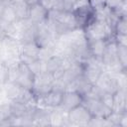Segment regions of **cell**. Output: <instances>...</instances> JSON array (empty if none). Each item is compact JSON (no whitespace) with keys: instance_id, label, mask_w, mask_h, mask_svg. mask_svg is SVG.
I'll return each mask as SVG.
<instances>
[{"instance_id":"5bb4252c","label":"cell","mask_w":127,"mask_h":127,"mask_svg":"<svg viewBox=\"0 0 127 127\" xmlns=\"http://www.w3.org/2000/svg\"><path fill=\"white\" fill-rule=\"evenodd\" d=\"M22 90L23 87H21L16 82H9V81L4 82V93L6 97H8L10 100H17L20 97Z\"/></svg>"},{"instance_id":"83f0119b","label":"cell","mask_w":127,"mask_h":127,"mask_svg":"<svg viewBox=\"0 0 127 127\" xmlns=\"http://www.w3.org/2000/svg\"><path fill=\"white\" fill-rule=\"evenodd\" d=\"M29 6H32V5H34V4H36V3H39V0H24Z\"/></svg>"},{"instance_id":"484cf974","label":"cell","mask_w":127,"mask_h":127,"mask_svg":"<svg viewBox=\"0 0 127 127\" xmlns=\"http://www.w3.org/2000/svg\"><path fill=\"white\" fill-rule=\"evenodd\" d=\"M89 3H90V6L93 8V10H95L103 7L105 4V0H89Z\"/></svg>"},{"instance_id":"44dd1931","label":"cell","mask_w":127,"mask_h":127,"mask_svg":"<svg viewBox=\"0 0 127 127\" xmlns=\"http://www.w3.org/2000/svg\"><path fill=\"white\" fill-rule=\"evenodd\" d=\"M117 59L121 66L126 69L127 67V47L117 45Z\"/></svg>"},{"instance_id":"3957f363","label":"cell","mask_w":127,"mask_h":127,"mask_svg":"<svg viewBox=\"0 0 127 127\" xmlns=\"http://www.w3.org/2000/svg\"><path fill=\"white\" fill-rule=\"evenodd\" d=\"M92 118L89 111L85 106L79 104L67 112V119L70 125L74 126H87Z\"/></svg>"},{"instance_id":"ac0fdd59","label":"cell","mask_w":127,"mask_h":127,"mask_svg":"<svg viewBox=\"0 0 127 127\" xmlns=\"http://www.w3.org/2000/svg\"><path fill=\"white\" fill-rule=\"evenodd\" d=\"M39 3L48 12L52 10H64V0H39Z\"/></svg>"},{"instance_id":"f1b7e54d","label":"cell","mask_w":127,"mask_h":127,"mask_svg":"<svg viewBox=\"0 0 127 127\" xmlns=\"http://www.w3.org/2000/svg\"><path fill=\"white\" fill-rule=\"evenodd\" d=\"M13 0H0V4L1 5H5V4H9V3H12Z\"/></svg>"},{"instance_id":"603a6c76","label":"cell","mask_w":127,"mask_h":127,"mask_svg":"<svg viewBox=\"0 0 127 127\" xmlns=\"http://www.w3.org/2000/svg\"><path fill=\"white\" fill-rule=\"evenodd\" d=\"M10 116H11L10 105L9 104H2V105H0V122L3 121L4 119H7Z\"/></svg>"},{"instance_id":"4316f807","label":"cell","mask_w":127,"mask_h":127,"mask_svg":"<svg viewBox=\"0 0 127 127\" xmlns=\"http://www.w3.org/2000/svg\"><path fill=\"white\" fill-rule=\"evenodd\" d=\"M76 0H64V11H69L71 12L72 11V7H73V4L75 3Z\"/></svg>"},{"instance_id":"ba28073f","label":"cell","mask_w":127,"mask_h":127,"mask_svg":"<svg viewBox=\"0 0 127 127\" xmlns=\"http://www.w3.org/2000/svg\"><path fill=\"white\" fill-rule=\"evenodd\" d=\"M39 51H40V47L36 44L35 41L23 44L21 46V51H20V57H19L20 61L26 64H30L34 61L38 60Z\"/></svg>"},{"instance_id":"6da1fadb","label":"cell","mask_w":127,"mask_h":127,"mask_svg":"<svg viewBox=\"0 0 127 127\" xmlns=\"http://www.w3.org/2000/svg\"><path fill=\"white\" fill-rule=\"evenodd\" d=\"M83 32L87 41L110 40L114 37V31L106 22L99 21L94 18L86 25Z\"/></svg>"},{"instance_id":"e0dca14e","label":"cell","mask_w":127,"mask_h":127,"mask_svg":"<svg viewBox=\"0 0 127 127\" xmlns=\"http://www.w3.org/2000/svg\"><path fill=\"white\" fill-rule=\"evenodd\" d=\"M62 63H63V57L62 56H58V55L53 56L51 59L46 61L47 71L54 73L55 71H57L58 69H60L62 67Z\"/></svg>"},{"instance_id":"8fae6325","label":"cell","mask_w":127,"mask_h":127,"mask_svg":"<svg viewBox=\"0 0 127 127\" xmlns=\"http://www.w3.org/2000/svg\"><path fill=\"white\" fill-rule=\"evenodd\" d=\"M108 40H94V41H87V47L90 57L100 60L103 56V53L106 48Z\"/></svg>"},{"instance_id":"52a82bcc","label":"cell","mask_w":127,"mask_h":127,"mask_svg":"<svg viewBox=\"0 0 127 127\" xmlns=\"http://www.w3.org/2000/svg\"><path fill=\"white\" fill-rule=\"evenodd\" d=\"M81 102H82V96L78 92H76V91H64L61 104L57 108L64 111V112H68L70 109L81 104Z\"/></svg>"},{"instance_id":"9a60e30c","label":"cell","mask_w":127,"mask_h":127,"mask_svg":"<svg viewBox=\"0 0 127 127\" xmlns=\"http://www.w3.org/2000/svg\"><path fill=\"white\" fill-rule=\"evenodd\" d=\"M12 5L15 9L16 15L18 20H24L27 19L29 16V8L30 6L24 1V0H19V1H13Z\"/></svg>"},{"instance_id":"277c9868","label":"cell","mask_w":127,"mask_h":127,"mask_svg":"<svg viewBox=\"0 0 127 127\" xmlns=\"http://www.w3.org/2000/svg\"><path fill=\"white\" fill-rule=\"evenodd\" d=\"M34 78H35V74L29 68L28 64L20 61L18 64V76L16 79V83H18L23 88L32 90L34 84Z\"/></svg>"},{"instance_id":"d6986e66","label":"cell","mask_w":127,"mask_h":127,"mask_svg":"<svg viewBox=\"0 0 127 127\" xmlns=\"http://www.w3.org/2000/svg\"><path fill=\"white\" fill-rule=\"evenodd\" d=\"M53 56H55V44L40 48L38 59L41 60V61L46 62L49 59H51Z\"/></svg>"},{"instance_id":"5b68a950","label":"cell","mask_w":127,"mask_h":127,"mask_svg":"<svg viewBox=\"0 0 127 127\" xmlns=\"http://www.w3.org/2000/svg\"><path fill=\"white\" fill-rule=\"evenodd\" d=\"M94 84H96L98 87H100L104 92H108L111 94H114L121 88L118 80L113 75H111L105 71H102L100 73V75L98 76V78Z\"/></svg>"},{"instance_id":"9c48e42d","label":"cell","mask_w":127,"mask_h":127,"mask_svg":"<svg viewBox=\"0 0 127 127\" xmlns=\"http://www.w3.org/2000/svg\"><path fill=\"white\" fill-rule=\"evenodd\" d=\"M126 88H120L113 94V106L112 111L116 113H124L127 109Z\"/></svg>"},{"instance_id":"7a4b0ae2","label":"cell","mask_w":127,"mask_h":127,"mask_svg":"<svg viewBox=\"0 0 127 127\" xmlns=\"http://www.w3.org/2000/svg\"><path fill=\"white\" fill-rule=\"evenodd\" d=\"M81 104L86 107L92 117H98L106 119L111 113L112 109L105 105L100 99L96 98H89V97H82Z\"/></svg>"},{"instance_id":"d4e9b609","label":"cell","mask_w":127,"mask_h":127,"mask_svg":"<svg viewBox=\"0 0 127 127\" xmlns=\"http://www.w3.org/2000/svg\"><path fill=\"white\" fill-rule=\"evenodd\" d=\"M114 41L117 45L121 46H126L127 47V35H122V34H114Z\"/></svg>"},{"instance_id":"2e32d148","label":"cell","mask_w":127,"mask_h":127,"mask_svg":"<svg viewBox=\"0 0 127 127\" xmlns=\"http://www.w3.org/2000/svg\"><path fill=\"white\" fill-rule=\"evenodd\" d=\"M30 104H33V103H30ZM30 104H27V103H24V102H21V101H18V100H11V103L9 104L11 115L14 116V117L24 116V114L26 113V111L28 109V106Z\"/></svg>"},{"instance_id":"cb8c5ba5","label":"cell","mask_w":127,"mask_h":127,"mask_svg":"<svg viewBox=\"0 0 127 127\" xmlns=\"http://www.w3.org/2000/svg\"><path fill=\"white\" fill-rule=\"evenodd\" d=\"M100 100L105 105H107L108 107H110L112 109V106H113V94L108 93V92H104V94L101 96Z\"/></svg>"},{"instance_id":"7c38bea8","label":"cell","mask_w":127,"mask_h":127,"mask_svg":"<svg viewBox=\"0 0 127 127\" xmlns=\"http://www.w3.org/2000/svg\"><path fill=\"white\" fill-rule=\"evenodd\" d=\"M51 111L48 108L45 107H38L36 108L34 115H33V125H40V126H46L50 125L51 126Z\"/></svg>"},{"instance_id":"30bf717a","label":"cell","mask_w":127,"mask_h":127,"mask_svg":"<svg viewBox=\"0 0 127 127\" xmlns=\"http://www.w3.org/2000/svg\"><path fill=\"white\" fill-rule=\"evenodd\" d=\"M48 11L40 4L36 3L29 8V16L28 18L34 23V24H39L48 18Z\"/></svg>"},{"instance_id":"8992f818","label":"cell","mask_w":127,"mask_h":127,"mask_svg":"<svg viewBox=\"0 0 127 127\" xmlns=\"http://www.w3.org/2000/svg\"><path fill=\"white\" fill-rule=\"evenodd\" d=\"M101 62L103 64L104 67H110V66L120 64L118 62V59H117V44L115 43L114 38L107 41L105 51L101 58Z\"/></svg>"},{"instance_id":"4fadbf2b","label":"cell","mask_w":127,"mask_h":127,"mask_svg":"<svg viewBox=\"0 0 127 127\" xmlns=\"http://www.w3.org/2000/svg\"><path fill=\"white\" fill-rule=\"evenodd\" d=\"M0 20L6 24H13L18 21L15 9L12 5V3L3 5L1 12H0Z\"/></svg>"},{"instance_id":"7402d4cb","label":"cell","mask_w":127,"mask_h":127,"mask_svg":"<svg viewBox=\"0 0 127 127\" xmlns=\"http://www.w3.org/2000/svg\"><path fill=\"white\" fill-rule=\"evenodd\" d=\"M124 4H126V0H105L104 6L111 11H117Z\"/></svg>"},{"instance_id":"ffe728a7","label":"cell","mask_w":127,"mask_h":127,"mask_svg":"<svg viewBox=\"0 0 127 127\" xmlns=\"http://www.w3.org/2000/svg\"><path fill=\"white\" fill-rule=\"evenodd\" d=\"M114 34H122L127 35V20L126 15L120 16L118 20L116 21L115 27H114Z\"/></svg>"}]
</instances>
